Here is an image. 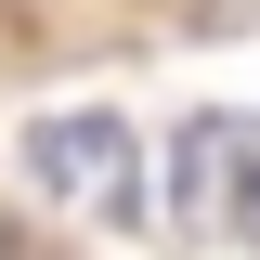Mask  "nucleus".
Returning a JSON list of instances; mask_svg holds the SVG:
<instances>
[{"label": "nucleus", "mask_w": 260, "mask_h": 260, "mask_svg": "<svg viewBox=\"0 0 260 260\" xmlns=\"http://www.w3.org/2000/svg\"><path fill=\"white\" fill-rule=\"evenodd\" d=\"M26 169L65 195V208H91V221H143V156H130L117 117H39L26 130Z\"/></svg>", "instance_id": "f257e3e1"}, {"label": "nucleus", "mask_w": 260, "mask_h": 260, "mask_svg": "<svg viewBox=\"0 0 260 260\" xmlns=\"http://www.w3.org/2000/svg\"><path fill=\"white\" fill-rule=\"evenodd\" d=\"M247 156H260L247 117H195V130H182V195H169V208H182L195 234H221V208H234V182H247Z\"/></svg>", "instance_id": "f03ea898"}, {"label": "nucleus", "mask_w": 260, "mask_h": 260, "mask_svg": "<svg viewBox=\"0 0 260 260\" xmlns=\"http://www.w3.org/2000/svg\"><path fill=\"white\" fill-rule=\"evenodd\" d=\"M221 234H247V247H260V156H247V182H234V208H221Z\"/></svg>", "instance_id": "7ed1b4c3"}, {"label": "nucleus", "mask_w": 260, "mask_h": 260, "mask_svg": "<svg viewBox=\"0 0 260 260\" xmlns=\"http://www.w3.org/2000/svg\"><path fill=\"white\" fill-rule=\"evenodd\" d=\"M0 260H26V234H13V221H0Z\"/></svg>", "instance_id": "20e7f679"}]
</instances>
